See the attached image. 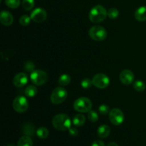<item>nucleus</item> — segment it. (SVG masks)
<instances>
[{"instance_id": "b1692460", "label": "nucleus", "mask_w": 146, "mask_h": 146, "mask_svg": "<svg viewBox=\"0 0 146 146\" xmlns=\"http://www.w3.org/2000/svg\"><path fill=\"white\" fill-rule=\"evenodd\" d=\"M5 4L9 8L16 9L20 5V0H5Z\"/></svg>"}, {"instance_id": "2eb2a0df", "label": "nucleus", "mask_w": 146, "mask_h": 146, "mask_svg": "<svg viewBox=\"0 0 146 146\" xmlns=\"http://www.w3.org/2000/svg\"><path fill=\"white\" fill-rule=\"evenodd\" d=\"M135 18L138 21H146V7H140L135 11Z\"/></svg>"}, {"instance_id": "f257e3e1", "label": "nucleus", "mask_w": 146, "mask_h": 146, "mask_svg": "<svg viewBox=\"0 0 146 146\" xmlns=\"http://www.w3.org/2000/svg\"><path fill=\"white\" fill-rule=\"evenodd\" d=\"M52 125L58 131H66L71 128V121L69 116L66 114H57L53 118Z\"/></svg>"}, {"instance_id": "aec40b11", "label": "nucleus", "mask_w": 146, "mask_h": 146, "mask_svg": "<svg viewBox=\"0 0 146 146\" xmlns=\"http://www.w3.org/2000/svg\"><path fill=\"white\" fill-rule=\"evenodd\" d=\"M71 82V77L68 74H63L59 77L58 80V83L61 86H65Z\"/></svg>"}, {"instance_id": "72a5a7b5", "label": "nucleus", "mask_w": 146, "mask_h": 146, "mask_svg": "<svg viewBox=\"0 0 146 146\" xmlns=\"http://www.w3.org/2000/svg\"><path fill=\"white\" fill-rule=\"evenodd\" d=\"M6 146H14V145H11V144H9V145H6Z\"/></svg>"}, {"instance_id": "ddd939ff", "label": "nucleus", "mask_w": 146, "mask_h": 146, "mask_svg": "<svg viewBox=\"0 0 146 146\" xmlns=\"http://www.w3.org/2000/svg\"><path fill=\"white\" fill-rule=\"evenodd\" d=\"M0 21L1 23L4 26H10L12 24L14 21L12 14L7 11H2L0 14Z\"/></svg>"}, {"instance_id": "a211bd4d", "label": "nucleus", "mask_w": 146, "mask_h": 146, "mask_svg": "<svg viewBox=\"0 0 146 146\" xmlns=\"http://www.w3.org/2000/svg\"><path fill=\"white\" fill-rule=\"evenodd\" d=\"M17 146H33V141L30 136L24 135L19 140Z\"/></svg>"}, {"instance_id": "412c9836", "label": "nucleus", "mask_w": 146, "mask_h": 146, "mask_svg": "<svg viewBox=\"0 0 146 146\" xmlns=\"http://www.w3.org/2000/svg\"><path fill=\"white\" fill-rule=\"evenodd\" d=\"M48 130L45 127H41V128H38L36 131V135H38V138H41V139H45L48 136Z\"/></svg>"}, {"instance_id": "5701e85b", "label": "nucleus", "mask_w": 146, "mask_h": 146, "mask_svg": "<svg viewBox=\"0 0 146 146\" xmlns=\"http://www.w3.org/2000/svg\"><path fill=\"white\" fill-rule=\"evenodd\" d=\"M133 88L135 91H138V92H142L145 89V84L143 81H137L134 83Z\"/></svg>"}, {"instance_id": "0eeeda50", "label": "nucleus", "mask_w": 146, "mask_h": 146, "mask_svg": "<svg viewBox=\"0 0 146 146\" xmlns=\"http://www.w3.org/2000/svg\"><path fill=\"white\" fill-rule=\"evenodd\" d=\"M13 108L17 112L22 113L26 112L29 108L27 99L24 96H17L13 101Z\"/></svg>"}, {"instance_id": "9d476101", "label": "nucleus", "mask_w": 146, "mask_h": 146, "mask_svg": "<svg viewBox=\"0 0 146 146\" xmlns=\"http://www.w3.org/2000/svg\"><path fill=\"white\" fill-rule=\"evenodd\" d=\"M47 13L44 9L37 8L34 9L31 14V18L32 21L36 23H42L46 19Z\"/></svg>"}, {"instance_id": "f3484780", "label": "nucleus", "mask_w": 146, "mask_h": 146, "mask_svg": "<svg viewBox=\"0 0 146 146\" xmlns=\"http://www.w3.org/2000/svg\"><path fill=\"white\" fill-rule=\"evenodd\" d=\"M86 122V118L84 115L82 114H77L74 116V119H73V124L75 126L81 127L84 125Z\"/></svg>"}, {"instance_id": "9b49d317", "label": "nucleus", "mask_w": 146, "mask_h": 146, "mask_svg": "<svg viewBox=\"0 0 146 146\" xmlns=\"http://www.w3.org/2000/svg\"><path fill=\"white\" fill-rule=\"evenodd\" d=\"M120 81L124 85L128 86L132 84L134 81V75L130 70H123L120 74Z\"/></svg>"}, {"instance_id": "393cba45", "label": "nucleus", "mask_w": 146, "mask_h": 146, "mask_svg": "<svg viewBox=\"0 0 146 146\" xmlns=\"http://www.w3.org/2000/svg\"><path fill=\"white\" fill-rule=\"evenodd\" d=\"M31 17H29L28 15H23L21 16V18L19 19V23L21 25L24 26V27H27L29 24L31 23Z\"/></svg>"}, {"instance_id": "7c9ffc66", "label": "nucleus", "mask_w": 146, "mask_h": 146, "mask_svg": "<svg viewBox=\"0 0 146 146\" xmlns=\"http://www.w3.org/2000/svg\"><path fill=\"white\" fill-rule=\"evenodd\" d=\"M68 131H69V134L71 136H76L78 133V130H77L76 128H71V127L68 129Z\"/></svg>"}, {"instance_id": "4be33fe9", "label": "nucleus", "mask_w": 146, "mask_h": 146, "mask_svg": "<svg viewBox=\"0 0 146 146\" xmlns=\"http://www.w3.org/2000/svg\"><path fill=\"white\" fill-rule=\"evenodd\" d=\"M22 7L26 11H30L34 7V0H23Z\"/></svg>"}, {"instance_id": "473e14b6", "label": "nucleus", "mask_w": 146, "mask_h": 146, "mask_svg": "<svg viewBox=\"0 0 146 146\" xmlns=\"http://www.w3.org/2000/svg\"><path fill=\"white\" fill-rule=\"evenodd\" d=\"M107 146H119V145H118V144L116 143L111 142V143H108V145H107Z\"/></svg>"}, {"instance_id": "6ab92c4d", "label": "nucleus", "mask_w": 146, "mask_h": 146, "mask_svg": "<svg viewBox=\"0 0 146 146\" xmlns=\"http://www.w3.org/2000/svg\"><path fill=\"white\" fill-rule=\"evenodd\" d=\"M24 94L27 97L32 98L34 97L37 94V88L34 85H29L25 89Z\"/></svg>"}, {"instance_id": "c85d7f7f", "label": "nucleus", "mask_w": 146, "mask_h": 146, "mask_svg": "<svg viewBox=\"0 0 146 146\" xmlns=\"http://www.w3.org/2000/svg\"><path fill=\"white\" fill-rule=\"evenodd\" d=\"M34 68H35V65L31 61H27L24 64V69L27 72H33L34 71Z\"/></svg>"}, {"instance_id": "39448f33", "label": "nucleus", "mask_w": 146, "mask_h": 146, "mask_svg": "<svg viewBox=\"0 0 146 146\" xmlns=\"http://www.w3.org/2000/svg\"><path fill=\"white\" fill-rule=\"evenodd\" d=\"M88 34L93 40L96 41H104L107 36L106 30L101 26H94L91 27L88 31Z\"/></svg>"}, {"instance_id": "f8f14e48", "label": "nucleus", "mask_w": 146, "mask_h": 146, "mask_svg": "<svg viewBox=\"0 0 146 146\" xmlns=\"http://www.w3.org/2000/svg\"><path fill=\"white\" fill-rule=\"evenodd\" d=\"M28 76L25 73H19L14 76L13 79V84L17 88H21L28 83Z\"/></svg>"}, {"instance_id": "2f4dec72", "label": "nucleus", "mask_w": 146, "mask_h": 146, "mask_svg": "<svg viewBox=\"0 0 146 146\" xmlns=\"http://www.w3.org/2000/svg\"><path fill=\"white\" fill-rule=\"evenodd\" d=\"M91 146H105V143L102 141L97 140V141H95L93 143Z\"/></svg>"}, {"instance_id": "bb28decb", "label": "nucleus", "mask_w": 146, "mask_h": 146, "mask_svg": "<svg viewBox=\"0 0 146 146\" xmlns=\"http://www.w3.org/2000/svg\"><path fill=\"white\" fill-rule=\"evenodd\" d=\"M88 118L90 120V121L95 123L98 120V114L95 111L91 110L89 112H88Z\"/></svg>"}, {"instance_id": "a878e982", "label": "nucleus", "mask_w": 146, "mask_h": 146, "mask_svg": "<svg viewBox=\"0 0 146 146\" xmlns=\"http://www.w3.org/2000/svg\"><path fill=\"white\" fill-rule=\"evenodd\" d=\"M119 15V11L116 8H111L108 11V16L110 19H116Z\"/></svg>"}, {"instance_id": "c756f323", "label": "nucleus", "mask_w": 146, "mask_h": 146, "mask_svg": "<svg viewBox=\"0 0 146 146\" xmlns=\"http://www.w3.org/2000/svg\"><path fill=\"white\" fill-rule=\"evenodd\" d=\"M98 111L103 115H107L108 113H110L109 107L107 105H105V104H103V105L100 106L99 108H98Z\"/></svg>"}, {"instance_id": "423d86ee", "label": "nucleus", "mask_w": 146, "mask_h": 146, "mask_svg": "<svg viewBox=\"0 0 146 146\" xmlns=\"http://www.w3.org/2000/svg\"><path fill=\"white\" fill-rule=\"evenodd\" d=\"M31 81L36 86H42L46 83L48 76L45 71L42 70H35L31 73L30 75Z\"/></svg>"}, {"instance_id": "dca6fc26", "label": "nucleus", "mask_w": 146, "mask_h": 146, "mask_svg": "<svg viewBox=\"0 0 146 146\" xmlns=\"http://www.w3.org/2000/svg\"><path fill=\"white\" fill-rule=\"evenodd\" d=\"M110 133H111V130H110L109 126L107 125H101L97 131L98 135L101 138H106L109 136Z\"/></svg>"}, {"instance_id": "7ed1b4c3", "label": "nucleus", "mask_w": 146, "mask_h": 146, "mask_svg": "<svg viewBox=\"0 0 146 146\" xmlns=\"http://www.w3.org/2000/svg\"><path fill=\"white\" fill-rule=\"evenodd\" d=\"M74 108L76 111L80 113H88L92 108V102L91 100L86 97H81L76 100L74 104Z\"/></svg>"}, {"instance_id": "20e7f679", "label": "nucleus", "mask_w": 146, "mask_h": 146, "mask_svg": "<svg viewBox=\"0 0 146 146\" xmlns=\"http://www.w3.org/2000/svg\"><path fill=\"white\" fill-rule=\"evenodd\" d=\"M67 96H68V94L66 89H64L63 87H57L51 93L50 99L52 104L58 105L65 101Z\"/></svg>"}, {"instance_id": "4468645a", "label": "nucleus", "mask_w": 146, "mask_h": 146, "mask_svg": "<svg viewBox=\"0 0 146 146\" xmlns=\"http://www.w3.org/2000/svg\"><path fill=\"white\" fill-rule=\"evenodd\" d=\"M35 126L32 123H24L22 126V133L27 136H34L35 134Z\"/></svg>"}, {"instance_id": "cd10ccee", "label": "nucleus", "mask_w": 146, "mask_h": 146, "mask_svg": "<svg viewBox=\"0 0 146 146\" xmlns=\"http://www.w3.org/2000/svg\"><path fill=\"white\" fill-rule=\"evenodd\" d=\"M93 85V81H91L90 78H84L82 81H81V86L83 87L84 88H91V86Z\"/></svg>"}, {"instance_id": "6e6552de", "label": "nucleus", "mask_w": 146, "mask_h": 146, "mask_svg": "<svg viewBox=\"0 0 146 146\" xmlns=\"http://www.w3.org/2000/svg\"><path fill=\"white\" fill-rule=\"evenodd\" d=\"M93 85L98 88H105L108 86L110 84V79L106 74H98L94 76L92 79Z\"/></svg>"}, {"instance_id": "1a4fd4ad", "label": "nucleus", "mask_w": 146, "mask_h": 146, "mask_svg": "<svg viewBox=\"0 0 146 146\" xmlns=\"http://www.w3.org/2000/svg\"><path fill=\"white\" fill-rule=\"evenodd\" d=\"M109 119L111 123L115 125H120L124 121V114L118 108H113L109 113Z\"/></svg>"}, {"instance_id": "f03ea898", "label": "nucleus", "mask_w": 146, "mask_h": 146, "mask_svg": "<svg viewBox=\"0 0 146 146\" xmlns=\"http://www.w3.org/2000/svg\"><path fill=\"white\" fill-rule=\"evenodd\" d=\"M108 16V11L101 5H96L93 7L89 12V19L93 23L102 22Z\"/></svg>"}]
</instances>
